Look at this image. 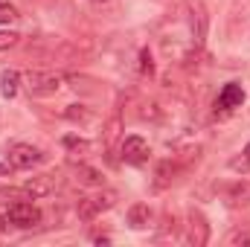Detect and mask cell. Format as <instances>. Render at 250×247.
Wrapping results in <instances>:
<instances>
[{
	"label": "cell",
	"instance_id": "obj_21",
	"mask_svg": "<svg viewBox=\"0 0 250 247\" xmlns=\"http://www.w3.org/2000/svg\"><path fill=\"white\" fill-rule=\"evenodd\" d=\"M245 157H248V160H250V143H248V148H245Z\"/></svg>",
	"mask_w": 250,
	"mask_h": 247
},
{
	"label": "cell",
	"instance_id": "obj_14",
	"mask_svg": "<svg viewBox=\"0 0 250 247\" xmlns=\"http://www.w3.org/2000/svg\"><path fill=\"white\" fill-rule=\"evenodd\" d=\"M227 245L233 247H250V230H233L227 236Z\"/></svg>",
	"mask_w": 250,
	"mask_h": 247
},
{
	"label": "cell",
	"instance_id": "obj_9",
	"mask_svg": "<svg viewBox=\"0 0 250 247\" xmlns=\"http://www.w3.org/2000/svg\"><path fill=\"white\" fill-rule=\"evenodd\" d=\"M242 102H245V90H242V84H236V82L224 84V90H221V96H218V108L233 111V108H239Z\"/></svg>",
	"mask_w": 250,
	"mask_h": 247
},
{
	"label": "cell",
	"instance_id": "obj_6",
	"mask_svg": "<svg viewBox=\"0 0 250 247\" xmlns=\"http://www.w3.org/2000/svg\"><path fill=\"white\" fill-rule=\"evenodd\" d=\"M56 189H59V181L53 175H38V178H32V181L23 184V195L32 198V201H38V198H50Z\"/></svg>",
	"mask_w": 250,
	"mask_h": 247
},
{
	"label": "cell",
	"instance_id": "obj_3",
	"mask_svg": "<svg viewBox=\"0 0 250 247\" xmlns=\"http://www.w3.org/2000/svg\"><path fill=\"white\" fill-rule=\"evenodd\" d=\"M114 201H117V195H114V192H102V195L79 198V206H76V212H79V218H82V221H93L99 212L111 209V206H114Z\"/></svg>",
	"mask_w": 250,
	"mask_h": 247
},
{
	"label": "cell",
	"instance_id": "obj_15",
	"mask_svg": "<svg viewBox=\"0 0 250 247\" xmlns=\"http://www.w3.org/2000/svg\"><path fill=\"white\" fill-rule=\"evenodd\" d=\"M64 145L73 148V151H90V143L87 140H79V137H64Z\"/></svg>",
	"mask_w": 250,
	"mask_h": 247
},
{
	"label": "cell",
	"instance_id": "obj_11",
	"mask_svg": "<svg viewBox=\"0 0 250 247\" xmlns=\"http://www.w3.org/2000/svg\"><path fill=\"white\" fill-rule=\"evenodd\" d=\"M18 87H21V73H18V70H6V73L0 76V90H3V96H6V99L18 96Z\"/></svg>",
	"mask_w": 250,
	"mask_h": 247
},
{
	"label": "cell",
	"instance_id": "obj_17",
	"mask_svg": "<svg viewBox=\"0 0 250 247\" xmlns=\"http://www.w3.org/2000/svg\"><path fill=\"white\" fill-rule=\"evenodd\" d=\"M15 18H18V9L9 3H0V23H12Z\"/></svg>",
	"mask_w": 250,
	"mask_h": 247
},
{
	"label": "cell",
	"instance_id": "obj_18",
	"mask_svg": "<svg viewBox=\"0 0 250 247\" xmlns=\"http://www.w3.org/2000/svg\"><path fill=\"white\" fill-rule=\"evenodd\" d=\"M18 44V32H9V29H0V50H9Z\"/></svg>",
	"mask_w": 250,
	"mask_h": 247
},
{
	"label": "cell",
	"instance_id": "obj_1",
	"mask_svg": "<svg viewBox=\"0 0 250 247\" xmlns=\"http://www.w3.org/2000/svg\"><path fill=\"white\" fill-rule=\"evenodd\" d=\"M26 87L32 96H50L62 87V76L50 70H29L26 73Z\"/></svg>",
	"mask_w": 250,
	"mask_h": 247
},
{
	"label": "cell",
	"instance_id": "obj_7",
	"mask_svg": "<svg viewBox=\"0 0 250 247\" xmlns=\"http://www.w3.org/2000/svg\"><path fill=\"white\" fill-rule=\"evenodd\" d=\"M207 23H209V18H207L204 3H201V0H192V9H189V26H192V38H195V44H204V38H207Z\"/></svg>",
	"mask_w": 250,
	"mask_h": 247
},
{
	"label": "cell",
	"instance_id": "obj_16",
	"mask_svg": "<svg viewBox=\"0 0 250 247\" xmlns=\"http://www.w3.org/2000/svg\"><path fill=\"white\" fill-rule=\"evenodd\" d=\"M67 120H73V123H79V120H90V114L82 108V105H70L67 108Z\"/></svg>",
	"mask_w": 250,
	"mask_h": 247
},
{
	"label": "cell",
	"instance_id": "obj_13",
	"mask_svg": "<svg viewBox=\"0 0 250 247\" xmlns=\"http://www.w3.org/2000/svg\"><path fill=\"white\" fill-rule=\"evenodd\" d=\"M230 201H233V204H248V201H250V184H248V181L230 186Z\"/></svg>",
	"mask_w": 250,
	"mask_h": 247
},
{
	"label": "cell",
	"instance_id": "obj_8",
	"mask_svg": "<svg viewBox=\"0 0 250 247\" xmlns=\"http://www.w3.org/2000/svg\"><path fill=\"white\" fill-rule=\"evenodd\" d=\"M207 239H209V227H207L204 215L192 212L189 215V224H187V242L195 247H201V245H207Z\"/></svg>",
	"mask_w": 250,
	"mask_h": 247
},
{
	"label": "cell",
	"instance_id": "obj_10",
	"mask_svg": "<svg viewBox=\"0 0 250 247\" xmlns=\"http://www.w3.org/2000/svg\"><path fill=\"white\" fill-rule=\"evenodd\" d=\"M148 221H151L148 204H131V209H128V224H131L134 230H146Z\"/></svg>",
	"mask_w": 250,
	"mask_h": 247
},
{
	"label": "cell",
	"instance_id": "obj_4",
	"mask_svg": "<svg viewBox=\"0 0 250 247\" xmlns=\"http://www.w3.org/2000/svg\"><path fill=\"white\" fill-rule=\"evenodd\" d=\"M44 160V154L35 148V145H26V143H15L9 148V166L12 169H32Z\"/></svg>",
	"mask_w": 250,
	"mask_h": 247
},
{
	"label": "cell",
	"instance_id": "obj_5",
	"mask_svg": "<svg viewBox=\"0 0 250 247\" xmlns=\"http://www.w3.org/2000/svg\"><path fill=\"white\" fill-rule=\"evenodd\" d=\"M148 143L143 140V137H125L123 140V160L125 163H131V166H143L146 160H148Z\"/></svg>",
	"mask_w": 250,
	"mask_h": 247
},
{
	"label": "cell",
	"instance_id": "obj_12",
	"mask_svg": "<svg viewBox=\"0 0 250 247\" xmlns=\"http://www.w3.org/2000/svg\"><path fill=\"white\" fill-rule=\"evenodd\" d=\"M76 175H79L82 184H87V186H102V181H105L102 172H96V169H90V166H79Z\"/></svg>",
	"mask_w": 250,
	"mask_h": 247
},
{
	"label": "cell",
	"instance_id": "obj_19",
	"mask_svg": "<svg viewBox=\"0 0 250 247\" xmlns=\"http://www.w3.org/2000/svg\"><path fill=\"white\" fill-rule=\"evenodd\" d=\"M140 70H143V73H151V70H154V64H151V56H148V50H143V53H140Z\"/></svg>",
	"mask_w": 250,
	"mask_h": 247
},
{
	"label": "cell",
	"instance_id": "obj_20",
	"mask_svg": "<svg viewBox=\"0 0 250 247\" xmlns=\"http://www.w3.org/2000/svg\"><path fill=\"white\" fill-rule=\"evenodd\" d=\"M9 224H12V221H9V215H0V233H3V230H6Z\"/></svg>",
	"mask_w": 250,
	"mask_h": 247
},
{
	"label": "cell",
	"instance_id": "obj_2",
	"mask_svg": "<svg viewBox=\"0 0 250 247\" xmlns=\"http://www.w3.org/2000/svg\"><path fill=\"white\" fill-rule=\"evenodd\" d=\"M6 215H9V221H12L15 227H21V230H29V227H38V224H41V209H38L32 201H15Z\"/></svg>",
	"mask_w": 250,
	"mask_h": 247
}]
</instances>
